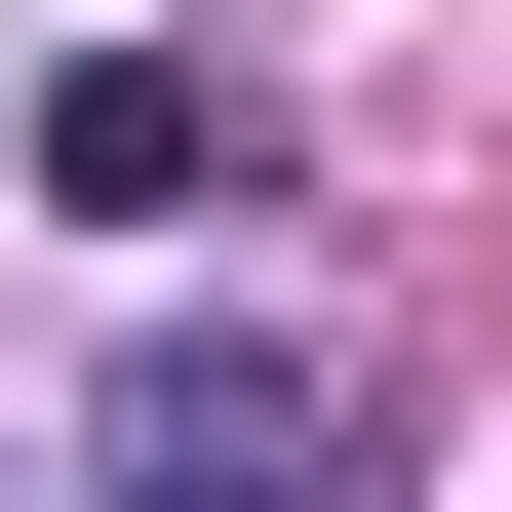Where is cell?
<instances>
[{
    "instance_id": "1",
    "label": "cell",
    "mask_w": 512,
    "mask_h": 512,
    "mask_svg": "<svg viewBox=\"0 0 512 512\" xmlns=\"http://www.w3.org/2000/svg\"><path fill=\"white\" fill-rule=\"evenodd\" d=\"M79 512H394V473H355V394H276V355H158Z\"/></svg>"
},
{
    "instance_id": "2",
    "label": "cell",
    "mask_w": 512,
    "mask_h": 512,
    "mask_svg": "<svg viewBox=\"0 0 512 512\" xmlns=\"http://www.w3.org/2000/svg\"><path fill=\"white\" fill-rule=\"evenodd\" d=\"M40 197H79V237H197V197H237V79H197V40H79L40 79Z\"/></svg>"
}]
</instances>
